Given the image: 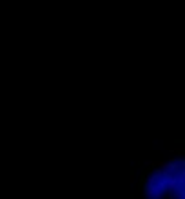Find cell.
<instances>
[{
	"label": "cell",
	"instance_id": "6da1fadb",
	"mask_svg": "<svg viewBox=\"0 0 185 199\" xmlns=\"http://www.w3.org/2000/svg\"><path fill=\"white\" fill-rule=\"evenodd\" d=\"M140 199H185V156L149 165L140 181Z\"/></svg>",
	"mask_w": 185,
	"mask_h": 199
}]
</instances>
